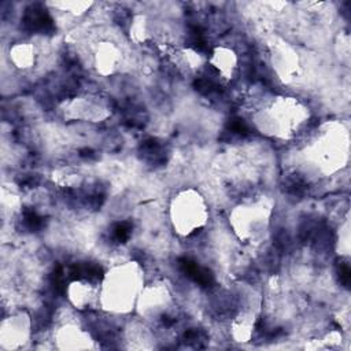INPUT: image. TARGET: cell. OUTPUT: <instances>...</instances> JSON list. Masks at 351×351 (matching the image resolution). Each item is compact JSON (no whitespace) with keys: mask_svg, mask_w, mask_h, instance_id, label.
<instances>
[{"mask_svg":"<svg viewBox=\"0 0 351 351\" xmlns=\"http://www.w3.org/2000/svg\"><path fill=\"white\" fill-rule=\"evenodd\" d=\"M111 108L108 101L93 93L81 95L70 99L64 106V115L70 119L85 122H101L108 118Z\"/></svg>","mask_w":351,"mask_h":351,"instance_id":"9c48e42d","label":"cell"},{"mask_svg":"<svg viewBox=\"0 0 351 351\" xmlns=\"http://www.w3.org/2000/svg\"><path fill=\"white\" fill-rule=\"evenodd\" d=\"M144 285V269L137 261L114 265L103 274L99 282L97 307L110 314H129L134 311Z\"/></svg>","mask_w":351,"mask_h":351,"instance_id":"6da1fadb","label":"cell"},{"mask_svg":"<svg viewBox=\"0 0 351 351\" xmlns=\"http://www.w3.org/2000/svg\"><path fill=\"white\" fill-rule=\"evenodd\" d=\"M258 319L256 307L251 304L241 307L230 321V336L236 343H248L254 335Z\"/></svg>","mask_w":351,"mask_h":351,"instance_id":"5bb4252c","label":"cell"},{"mask_svg":"<svg viewBox=\"0 0 351 351\" xmlns=\"http://www.w3.org/2000/svg\"><path fill=\"white\" fill-rule=\"evenodd\" d=\"M273 215V202L269 197L239 203L229 213V225L243 243H258L265 239Z\"/></svg>","mask_w":351,"mask_h":351,"instance_id":"5b68a950","label":"cell"},{"mask_svg":"<svg viewBox=\"0 0 351 351\" xmlns=\"http://www.w3.org/2000/svg\"><path fill=\"white\" fill-rule=\"evenodd\" d=\"M92 60L93 69L99 75L110 77L121 69L123 53L117 43L111 40H101L95 45Z\"/></svg>","mask_w":351,"mask_h":351,"instance_id":"8fae6325","label":"cell"},{"mask_svg":"<svg viewBox=\"0 0 351 351\" xmlns=\"http://www.w3.org/2000/svg\"><path fill=\"white\" fill-rule=\"evenodd\" d=\"M37 48L30 41H18L10 47L8 58L18 70H30L37 62Z\"/></svg>","mask_w":351,"mask_h":351,"instance_id":"9a60e30c","label":"cell"},{"mask_svg":"<svg viewBox=\"0 0 351 351\" xmlns=\"http://www.w3.org/2000/svg\"><path fill=\"white\" fill-rule=\"evenodd\" d=\"M336 252L340 256L348 258L351 254V226H350V217L348 214L343 219L339 226L337 236H336Z\"/></svg>","mask_w":351,"mask_h":351,"instance_id":"d6986e66","label":"cell"},{"mask_svg":"<svg viewBox=\"0 0 351 351\" xmlns=\"http://www.w3.org/2000/svg\"><path fill=\"white\" fill-rule=\"evenodd\" d=\"M93 4L95 3L90 0H66V1H48L47 3L48 7L62 11V12H66V14H70L73 16H81V15L86 14L93 7Z\"/></svg>","mask_w":351,"mask_h":351,"instance_id":"ac0fdd59","label":"cell"},{"mask_svg":"<svg viewBox=\"0 0 351 351\" xmlns=\"http://www.w3.org/2000/svg\"><path fill=\"white\" fill-rule=\"evenodd\" d=\"M171 58L185 73H197L207 64V58L200 51L191 47L173 51Z\"/></svg>","mask_w":351,"mask_h":351,"instance_id":"2e32d148","label":"cell"},{"mask_svg":"<svg viewBox=\"0 0 351 351\" xmlns=\"http://www.w3.org/2000/svg\"><path fill=\"white\" fill-rule=\"evenodd\" d=\"M33 332L32 317L26 310H16L5 315L0 322V348L16 351L25 348Z\"/></svg>","mask_w":351,"mask_h":351,"instance_id":"ba28073f","label":"cell"},{"mask_svg":"<svg viewBox=\"0 0 351 351\" xmlns=\"http://www.w3.org/2000/svg\"><path fill=\"white\" fill-rule=\"evenodd\" d=\"M271 67L282 84L293 82L300 73V58L296 48L278 36L267 40Z\"/></svg>","mask_w":351,"mask_h":351,"instance_id":"52a82bcc","label":"cell"},{"mask_svg":"<svg viewBox=\"0 0 351 351\" xmlns=\"http://www.w3.org/2000/svg\"><path fill=\"white\" fill-rule=\"evenodd\" d=\"M53 343L58 350L86 351L97 348V343L89 330L77 324H63L53 332Z\"/></svg>","mask_w":351,"mask_h":351,"instance_id":"30bf717a","label":"cell"},{"mask_svg":"<svg viewBox=\"0 0 351 351\" xmlns=\"http://www.w3.org/2000/svg\"><path fill=\"white\" fill-rule=\"evenodd\" d=\"M210 218V210L203 193L195 188L178 191L169 203V219L180 237H189L203 229Z\"/></svg>","mask_w":351,"mask_h":351,"instance_id":"277c9868","label":"cell"},{"mask_svg":"<svg viewBox=\"0 0 351 351\" xmlns=\"http://www.w3.org/2000/svg\"><path fill=\"white\" fill-rule=\"evenodd\" d=\"M173 306V295L165 281L145 284L141 289L134 311L140 318L156 322L167 315Z\"/></svg>","mask_w":351,"mask_h":351,"instance_id":"8992f818","label":"cell"},{"mask_svg":"<svg viewBox=\"0 0 351 351\" xmlns=\"http://www.w3.org/2000/svg\"><path fill=\"white\" fill-rule=\"evenodd\" d=\"M310 117V108L304 101L280 95L254 112L252 123L266 137L292 140L306 128Z\"/></svg>","mask_w":351,"mask_h":351,"instance_id":"7a4b0ae2","label":"cell"},{"mask_svg":"<svg viewBox=\"0 0 351 351\" xmlns=\"http://www.w3.org/2000/svg\"><path fill=\"white\" fill-rule=\"evenodd\" d=\"M207 64L217 71L222 81L230 82L239 70V56L233 48L217 45L207 56Z\"/></svg>","mask_w":351,"mask_h":351,"instance_id":"4fadbf2b","label":"cell"},{"mask_svg":"<svg viewBox=\"0 0 351 351\" xmlns=\"http://www.w3.org/2000/svg\"><path fill=\"white\" fill-rule=\"evenodd\" d=\"M304 158L321 174H335L348 163V129L336 121L322 123L304 147Z\"/></svg>","mask_w":351,"mask_h":351,"instance_id":"3957f363","label":"cell"},{"mask_svg":"<svg viewBox=\"0 0 351 351\" xmlns=\"http://www.w3.org/2000/svg\"><path fill=\"white\" fill-rule=\"evenodd\" d=\"M129 37L134 44H145L152 37L151 21L145 14H136L129 26Z\"/></svg>","mask_w":351,"mask_h":351,"instance_id":"e0dca14e","label":"cell"},{"mask_svg":"<svg viewBox=\"0 0 351 351\" xmlns=\"http://www.w3.org/2000/svg\"><path fill=\"white\" fill-rule=\"evenodd\" d=\"M66 298L80 311L95 307L99 304V282L88 278H75L67 284Z\"/></svg>","mask_w":351,"mask_h":351,"instance_id":"7c38bea8","label":"cell"}]
</instances>
